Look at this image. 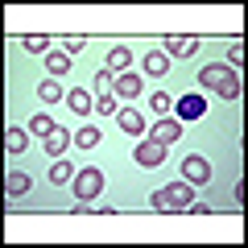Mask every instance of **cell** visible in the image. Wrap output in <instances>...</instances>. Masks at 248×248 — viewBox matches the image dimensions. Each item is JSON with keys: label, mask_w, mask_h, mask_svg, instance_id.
<instances>
[{"label": "cell", "mask_w": 248, "mask_h": 248, "mask_svg": "<svg viewBox=\"0 0 248 248\" xmlns=\"http://www.w3.org/2000/svg\"><path fill=\"white\" fill-rule=\"evenodd\" d=\"M199 83H203L207 91H215V95H223V99H240V75L232 71V66H223V62H211V66H203L199 71Z\"/></svg>", "instance_id": "obj_1"}, {"label": "cell", "mask_w": 248, "mask_h": 248, "mask_svg": "<svg viewBox=\"0 0 248 248\" xmlns=\"http://www.w3.org/2000/svg\"><path fill=\"white\" fill-rule=\"evenodd\" d=\"M99 190H104V174H99V170H79V174H75V195H79V203L99 199Z\"/></svg>", "instance_id": "obj_2"}, {"label": "cell", "mask_w": 248, "mask_h": 248, "mask_svg": "<svg viewBox=\"0 0 248 248\" xmlns=\"http://www.w3.org/2000/svg\"><path fill=\"white\" fill-rule=\"evenodd\" d=\"M25 50L29 54H50V37H46V33H29L25 37Z\"/></svg>", "instance_id": "obj_22"}, {"label": "cell", "mask_w": 248, "mask_h": 248, "mask_svg": "<svg viewBox=\"0 0 248 248\" xmlns=\"http://www.w3.org/2000/svg\"><path fill=\"white\" fill-rule=\"evenodd\" d=\"M95 112L99 116H116V95H99L95 99Z\"/></svg>", "instance_id": "obj_26"}, {"label": "cell", "mask_w": 248, "mask_h": 248, "mask_svg": "<svg viewBox=\"0 0 248 248\" xmlns=\"http://www.w3.org/2000/svg\"><path fill=\"white\" fill-rule=\"evenodd\" d=\"M25 141H29L25 128H9V133H4V149H9V153H21V149H25Z\"/></svg>", "instance_id": "obj_20"}, {"label": "cell", "mask_w": 248, "mask_h": 248, "mask_svg": "<svg viewBox=\"0 0 248 248\" xmlns=\"http://www.w3.org/2000/svg\"><path fill=\"white\" fill-rule=\"evenodd\" d=\"M54 128H58V124H54V120H50L46 112H37L33 120H29V133H33V137H42V141H46V137L54 133Z\"/></svg>", "instance_id": "obj_16"}, {"label": "cell", "mask_w": 248, "mask_h": 248, "mask_svg": "<svg viewBox=\"0 0 248 248\" xmlns=\"http://www.w3.org/2000/svg\"><path fill=\"white\" fill-rule=\"evenodd\" d=\"M116 124H120L128 137H137V133H145V116L137 112V108H124V112H116Z\"/></svg>", "instance_id": "obj_9"}, {"label": "cell", "mask_w": 248, "mask_h": 248, "mask_svg": "<svg viewBox=\"0 0 248 248\" xmlns=\"http://www.w3.org/2000/svg\"><path fill=\"white\" fill-rule=\"evenodd\" d=\"M95 91H99V95H112V91H116V75L112 71H99L95 75Z\"/></svg>", "instance_id": "obj_23"}, {"label": "cell", "mask_w": 248, "mask_h": 248, "mask_svg": "<svg viewBox=\"0 0 248 248\" xmlns=\"http://www.w3.org/2000/svg\"><path fill=\"white\" fill-rule=\"evenodd\" d=\"M50 182L54 186H62V182H75V170H71V161H54V166H50Z\"/></svg>", "instance_id": "obj_17"}, {"label": "cell", "mask_w": 248, "mask_h": 248, "mask_svg": "<svg viewBox=\"0 0 248 248\" xmlns=\"http://www.w3.org/2000/svg\"><path fill=\"white\" fill-rule=\"evenodd\" d=\"M37 95H42V104H58V99H62V87H58V79H46L42 87H37Z\"/></svg>", "instance_id": "obj_21"}, {"label": "cell", "mask_w": 248, "mask_h": 248, "mask_svg": "<svg viewBox=\"0 0 248 248\" xmlns=\"http://www.w3.org/2000/svg\"><path fill=\"white\" fill-rule=\"evenodd\" d=\"M66 145H71V133H66V128H54V133L46 137V153H50V157H62Z\"/></svg>", "instance_id": "obj_13"}, {"label": "cell", "mask_w": 248, "mask_h": 248, "mask_svg": "<svg viewBox=\"0 0 248 248\" xmlns=\"http://www.w3.org/2000/svg\"><path fill=\"white\" fill-rule=\"evenodd\" d=\"M153 211H174V207H170V195H166V186H161V190H153Z\"/></svg>", "instance_id": "obj_27"}, {"label": "cell", "mask_w": 248, "mask_h": 248, "mask_svg": "<svg viewBox=\"0 0 248 248\" xmlns=\"http://www.w3.org/2000/svg\"><path fill=\"white\" fill-rule=\"evenodd\" d=\"M46 66H50V75L58 79V75L71 71V54H66V50H50V54H46Z\"/></svg>", "instance_id": "obj_15"}, {"label": "cell", "mask_w": 248, "mask_h": 248, "mask_svg": "<svg viewBox=\"0 0 248 248\" xmlns=\"http://www.w3.org/2000/svg\"><path fill=\"white\" fill-rule=\"evenodd\" d=\"M112 95H124V99H137L141 95V75H133V71H124V75H116V91Z\"/></svg>", "instance_id": "obj_8"}, {"label": "cell", "mask_w": 248, "mask_h": 248, "mask_svg": "<svg viewBox=\"0 0 248 248\" xmlns=\"http://www.w3.org/2000/svg\"><path fill=\"white\" fill-rule=\"evenodd\" d=\"M203 112H207V99H203V95H186V99H178V120H199Z\"/></svg>", "instance_id": "obj_10"}, {"label": "cell", "mask_w": 248, "mask_h": 248, "mask_svg": "<svg viewBox=\"0 0 248 248\" xmlns=\"http://www.w3.org/2000/svg\"><path fill=\"white\" fill-rule=\"evenodd\" d=\"M133 157L141 161V166H149V170H153V166H161V161H166V145L149 137V141H141V145H137V153H133Z\"/></svg>", "instance_id": "obj_5"}, {"label": "cell", "mask_w": 248, "mask_h": 248, "mask_svg": "<svg viewBox=\"0 0 248 248\" xmlns=\"http://www.w3.org/2000/svg\"><path fill=\"white\" fill-rule=\"evenodd\" d=\"M62 50H66V54H79V50H83V37H66V42H62Z\"/></svg>", "instance_id": "obj_28"}, {"label": "cell", "mask_w": 248, "mask_h": 248, "mask_svg": "<svg viewBox=\"0 0 248 248\" xmlns=\"http://www.w3.org/2000/svg\"><path fill=\"white\" fill-rule=\"evenodd\" d=\"M75 145H79V149H91V145H99V128H95V124H83L79 133H75Z\"/></svg>", "instance_id": "obj_19"}, {"label": "cell", "mask_w": 248, "mask_h": 248, "mask_svg": "<svg viewBox=\"0 0 248 248\" xmlns=\"http://www.w3.org/2000/svg\"><path fill=\"white\" fill-rule=\"evenodd\" d=\"M166 54H174V58H190V54H199V37L170 33V37H166Z\"/></svg>", "instance_id": "obj_7"}, {"label": "cell", "mask_w": 248, "mask_h": 248, "mask_svg": "<svg viewBox=\"0 0 248 248\" xmlns=\"http://www.w3.org/2000/svg\"><path fill=\"white\" fill-rule=\"evenodd\" d=\"M4 190H9L13 199H21V195L33 190V182H29V174H21V170H9V174H4Z\"/></svg>", "instance_id": "obj_11"}, {"label": "cell", "mask_w": 248, "mask_h": 248, "mask_svg": "<svg viewBox=\"0 0 248 248\" xmlns=\"http://www.w3.org/2000/svg\"><path fill=\"white\" fill-rule=\"evenodd\" d=\"M128 62H133V50H128V46H112V54H108V71H112V75L120 71L124 75V71H128Z\"/></svg>", "instance_id": "obj_12"}, {"label": "cell", "mask_w": 248, "mask_h": 248, "mask_svg": "<svg viewBox=\"0 0 248 248\" xmlns=\"http://www.w3.org/2000/svg\"><path fill=\"white\" fill-rule=\"evenodd\" d=\"M153 141H161V145H174L178 137H182V120H174V116H161L157 124H153Z\"/></svg>", "instance_id": "obj_6"}, {"label": "cell", "mask_w": 248, "mask_h": 248, "mask_svg": "<svg viewBox=\"0 0 248 248\" xmlns=\"http://www.w3.org/2000/svg\"><path fill=\"white\" fill-rule=\"evenodd\" d=\"M182 178L190 186H207V182H211V166H207V157H186L182 161Z\"/></svg>", "instance_id": "obj_3"}, {"label": "cell", "mask_w": 248, "mask_h": 248, "mask_svg": "<svg viewBox=\"0 0 248 248\" xmlns=\"http://www.w3.org/2000/svg\"><path fill=\"white\" fill-rule=\"evenodd\" d=\"M149 108H153V116H166V112H170L174 104H170V95H161V91H153V95H149Z\"/></svg>", "instance_id": "obj_24"}, {"label": "cell", "mask_w": 248, "mask_h": 248, "mask_svg": "<svg viewBox=\"0 0 248 248\" xmlns=\"http://www.w3.org/2000/svg\"><path fill=\"white\" fill-rule=\"evenodd\" d=\"M166 71H170V54H166V50H153L149 58H145V75H153V79H161Z\"/></svg>", "instance_id": "obj_14"}, {"label": "cell", "mask_w": 248, "mask_h": 248, "mask_svg": "<svg viewBox=\"0 0 248 248\" xmlns=\"http://www.w3.org/2000/svg\"><path fill=\"white\" fill-rule=\"evenodd\" d=\"M240 62H244V42H232V46H228V66L236 71Z\"/></svg>", "instance_id": "obj_25"}, {"label": "cell", "mask_w": 248, "mask_h": 248, "mask_svg": "<svg viewBox=\"0 0 248 248\" xmlns=\"http://www.w3.org/2000/svg\"><path fill=\"white\" fill-rule=\"evenodd\" d=\"M66 108L71 112H91V91H66Z\"/></svg>", "instance_id": "obj_18"}, {"label": "cell", "mask_w": 248, "mask_h": 248, "mask_svg": "<svg viewBox=\"0 0 248 248\" xmlns=\"http://www.w3.org/2000/svg\"><path fill=\"white\" fill-rule=\"evenodd\" d=\"M166 195H170V207H174V211H190V203H195V186L186 182H170L166 186Z\"/></svg>", "instance_id": "obj_4"}]
</instances>
